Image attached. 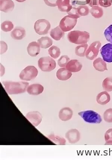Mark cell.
I'll list each match as a JSON object with an SVG mask.
<instances>
[{"mask_svg":"<svg viewBox=\"0 0 112 160\" xmlns=\"http://www.w3.org/2000/svg\"><path fill=\"white\" fill-rule=\"evenodd\" d=\"M6 91L9 94H18L26 92L29 83L25 82H13L5 81L3 82Z\"/></svg>","mask_w":112,"mask_h":160,"instance_id":"cell-1","label":"cell"},{"mask_svg":"<svg viewBox=\"0 0 112 160\" xmlns=\"http://www.w3.org/2000/svg\"><path fill=\"white\" fill-rule=\"evenodd\" d=\"M67 38L71 43L80 45L86 43L89 41L90 34L85 31H73L69 32Z\"/></svg>","mask_w":112,"mask_h":160,"instance_id":"cell-2","label":"cell"},{"mask_svg":"<svg viewBox=\"0 0 112 160\" xmlns=\"http://www.w3.org/2000/svg\"><path fill=\"white\" fill-rule=\"evenodd\" d=\"M78 18V17L75 15H67L62 19L60 22L59 26L64 32L69 31L76 26Z\"/></svg>","mask_w":112,"mask_h":160,"instance_id":"cell-3","label":"cell"},{"mask_svg":"<svg viewBox=\"0 0 112 160\" xmlns=\"http://www.w3.org/2000/svg\"><path fill=\"white\" fill-rule=\"evenodd\" d=\"M78 115L86 122L100 124L102 121L101 115L93 111L89 110L78 113Z\"/></svg>","mask_w":112,"mask_h":160,"instance_id":"cell-4","label":"cell"},{"mask_svg":"<svg viewBox=\"0 0 112 160\" xmlns=\"http://www.w3.org/2000/svg\"><path fill=\"white\" fill-rule=\"evenodd\" d=\"M38 67L42 71L50 72L55 69L56 67L55 61L50 57L40 58L38 62Z\"/></svg>","mask_w":112,"mask_h":160,"instance_id":"cell-5","label":"cell"},{"mask_svg":"<svg viewBox=\"0 0 112 160\" xmlns=\"http://www.w3.org/2000/svg\"><path fill=\"white\" fill-rule=\"evenodd\" d=\"M38 71L33 66H28L21 72L19 77L21 80L29 81L35 78L38 76Z\"/></svg>","mask_w":112,"mask_h":160,"instance_id":"cell-6","label":"cell"},{"mask_svg":"<svg viewBox=\"0 0 112 160\" xmlns=\"http://www.w3.org/2000/svg\"><path fill=\"white\" fill-rule=\"evenodd\" d=\"M50 28L51 24L49 21L45 19L38 20L34 24V30L37 33L40 35L47 34Z\"/></svg>","mask_w":112,"mask_h":160,"instance_id":"cell-7","label":"cell"},{"mask_svg":"<svg viewBox=\"0 0 112 160\" xmlns=\"http://www.w3.org/2000/svg\"><path fill=\"white\" fill-rule=\"evenodd\" d=\"M101 46V42L98 41L94 42L91 44L86 52V57L87 58L90 60H93L95 59L99 52Z\"/></svg>","mask_w":112,"mask_h":160,"instance_id":"cell-8","label":"cell"},{"mask_svg":"<svg viewBox=\"0 0 112 160\" xmlns=\"http://www.w3.org/2000/svg\"><path fill=\"white\" fill-rule=\"evenodd\" d=\"M104 60L108 62H112V44L108 43L104 45L100 51Z\"/></svg>","mask_w":112,"mask_h":160,"instance_id":"cell-9","label":"cell"},{"mask_svg":"<svg viewBox=\"0 0 112 160\" xmlns=\"http://www.w3.org/2000/svg\"><path fill=\"white\" fill-rule=\"evenodd\" d=\"M26 118L34 127L39 125L42 120V115L37 111L30 112L28 113Z\"/></svg>","mask_w":112,"mask_h":160,"instance_id":"cell-10","label":"cell"},{"mask_svg":"<svg viewBox=\"0 0 112 160\" xmlns=\"http://www.w3.org/2000/svg\"><path fill=\"white\" fill-rule=\"evenodd\" d=\"M65 137L69 143L74 144L79 141L80 138V134L79 131L76 129H71L65 134Z\"/></svg>","mask_w":112,"mask_h":160,"instance_id":"cell-11","label":"cell"},{"mask_svg":"<svg viewBox=\"0 0 112 160\" xmlns=\"http://www.w3.org/2000/svg\"><path fill=\"white\" fill-rule=\"evenodd\" d=\"M82 64L78 60H71L67 63L66 68L72 72H76L80 71L82 68Z\"/></svg>","mask_w":112,"mask_h":160,"instance_id":"cell-12","label":"cell"},{"mask_svg":"<svg viewBox=\"0 0 112 160\" xmlns=\"http://www.w3.org/2000/svg\"><path fill=\"white\" fill-rule=\"evenodd\" d=\"M40 47L39 44L37 42H31L29 44L27 48V51L30 56L36 57L40 52Z\"/></svg>","mask_w":112,"mask_h":160,"instance_id":"cell-13","label":"cell"},{"mask_svg":"<svg viewBox=\"0 0 112 160\" xmlns=\"http://www.w3.org/2000/svg\"><path fill=\"white\" fill-rule=\"evenodd\" d=\"M15 5L12 0H0V10L7 13L14 9Z\"/></svg>","mask_w":112,"mask_h":160,"instance_id":"cell-14","label":"cell"},{"mask_svg":"<svg viewBox=\"0 0 112 160\" xmlns=\"http://www.w3.org/2000/svg\"><path fill=\"white\" fill-rule=\"evenodd\" d=\"M26 32L24 28L20 27L15 28L11 32V36L13 39L21 40L26 36Z\"/></svg>","mask_w":112,"mask_h":160,"instance_id":"cell-15","label":"cell"},{"mask_svg":"<svg viewBox=\"0 0 112 160\" xmlns=\"http://www.w3.org/2000/svg\"><path fill=\"white\" fill-rule=\"evenodd\" d=\"M73 115V111L70 108L65 107L59 111V117L61 120L67 121L70 120Z\"/></svg>","mask_w":112,"mask_h":160,"instance_id":"cell-16","label":"cell"},{"mask_svg":"<svg viewBox=\"0 0 112 160\" xmlns=\"http://www.w3.org/2000/svg\"><path fill=\"white\" fill-rule=\"evenodd\" d=\"M44 88L40 84H35L31 85L27 88V92L32 95H38L43 91Z\"/></svg>","mask_w":112,"mask_h":160,"instance_id":"cell-17","label":"cell"},{"mask_svg":"<svg viewBox=\"0 0 112 160\" xmlns=\"http://www.w3.org/2000/svg\"><path fill=\"white\" fill-rule=\"evenodd\" d=\"M70 0H57V5L60 11L64 12H69L73 8L70 4Z\"/></svg>","mask_w":112,"mask_h":160,"instance_id":"cell-18","label":"cell"},{"mask_svg":"<svg viewBox=\"0 0 112 160\" xmlns=\"http://www.w3.org/2000/svg\"><path fill=\"white\" fill-rule=\"evenodd\" d=\"M110 100V96L106 91L100 92L96 97V101L98 103L102 105H105L109 103Z\"/></svg>","mask_w":112,"mask_h":160,"instance_id":"cell-19","label":"cell"},{"mask_svg":"<svg viewBox=\"0 0 112 160\" xmlns=\"http://www.w3.org/2000/svg\"><path fill=\"white\" fill-rule=\"evenodd\" d=\"M72 75V73L65 68H60L57 72V78L61 81H66L69 79Z\"/></svg>","mask_w":112,"mask_h":160,"instance_id":"cell-20","label":"cell"},{"mask_svg":"<svg viewBox=\"0 0 112 160\" xmlns=\"http://www.w3.org/2000/svg\"><path fill=\"white\" fill-rule=\"evenodd\" d=\"M93 65L96 70L100 72L107 70V63L101 58H98L94 61Z\"/></svg>","mask_w":112,"mask_h":160,"instance_id":"cell-21","label":"cell"},{"mask_svg":"<svg viewBox=\"0 0 112 160\" xmlns=\"http://www.w3.org/2000/svg\"><path fill=\"white\" fill-rule=\"evenodd\" d=\"M50 36L52 38L57 41L61 40V38L64 37V32H63L59 26L53 29L50 33Z\"/></svg>","mask_w":112,"mask_h":160,"instance_id":"cell-22","label":"cell"},{"mask_svg":"<svg viewBox=\"0 0 112 160\" xmlns=\"http://www.w3.org/2000/svg\"><path fill=\"white\" fill-rule=\"evenodd\" d=\"M38 42L40 48L43 49H47L51 46L53 43V40L48 37H42L38 40Z\"/></svg>","mask_w":112,"mask_h":160,"instance_id":"cell-23","label":"cell"},{"mask_svg":"<svg viewBox=\"0 0 112 160\" xmlns=\"http://www.w3.org/2000/svg\"><path fill=\"white\" fill-rule=\"evenodd\" d=\"M88 46V45L86 43L83 44L82 45L77 46L75 48V54L79 57H84L86 56V52Z\"/></svg>","mask_w":112,"mask_h":160,"instance_id":"cell-24","label":"cell"},{"mask_svg":"<svg viewBox=\"0 0 112 160\" xmlns=\"http://www.w3.org/2000/svg\"><path fill=\"white\" fill-rule=\"evenodd\" d=\"M90 12L92 16L96 18H101L104 14L103 9L98 6H94L92 7Z\"/></svg>","mask_w":112,"mask_h":160,"instance_id":"cell-25","label":"cell"},{"mask_svg":"<svg viewBox=\"0 0 112 160\" xmlns=\"http://www.w3.org/2000/svg\"><path fill=\"white\" fill-rule=\"evenodd\" d=\"M76 15L79 18L81 16H87L89 13V9L88 6L81 5L76 8Z\"/></svg>","mask_w":112,"mask_h":160,"instance_id":"cell-26","label":"cell"},{"mask_svg":"<svg viewBox=\"0 0 112 160\" xmlns=\"http://www.w3.org/2000/svg\"><path fill=\"white\" fill-rule=\"evenodd\" d=\"M51 141L54 143L59 145H65L66 144V140L64 138L59 137V136L51 134L48 137Z\"/></svg>","mask_w":112,"mask_h":160,"instance_id":"cell-27","label":"cell"},{"mask_svg":"<svg viewBox=\"0 0 112 160\" xmlns=\"http://www.w3.org/2000/svg\"><path fill=\"white\" fill-rule=\"evenodd\" d=\"M103 89L106 92L112 91V78L109 77L106 78L102 82Z\"/></svg>","mask_w":112,"mask_h":160,"instance_id":"cell-28","label":"cell"},{"mask_svg":"<svg viewBox=\"0 0 112 160\" xmlns=\"http://www.w3.org/2000/svg\"><path fill=\"white\" fill-rule=\"evenodd\" d=\"M48 53L52 58L57 59L60 55L61 51L57 46H53L48 50Z\"/></svg>","mask_w":112,"mask_h":160,"instance_id":"cell-29","label":"cell"},{"mask_svg":"<svg viewBox=\"0 0 112 160\" xmlns=\"http://www.w3.org/2000/svg\"><path fill=\"white\" fill-rule=\"evenodd\" d=\"M13 28V23L10 21H6L2 23L1 28L3 31L7 32H10Z\"/></svg>","mask_w":112,"mask_h":160,"instance_id":"cell-30","label":"cell"},{"mask_svg":"<svg viewBox=\"0 0 112 160\" xmlns=\"http://www.w3.org/2000/svg\"><path fill=\"white\" fill-rule=\"evenodd\" d=\"M70 61V58L67 55H63L61 56L58 60V64L61 67H64Z\"/></svg>","mask_w":112,"mask_h":160,"instance_id":"cell-31","label":"cell"},{"mask_svg":"<svg viewBox=\"0 0 112 160\" xmlns=\"http://www.w3.org/2000/svg\"><path fill=\"white\" fill-rule=\"evenodd\" d=\"M105 145H112V128L109 129L105 134Z\"/></svg>","mask_w":112,"mask_h":160,"instance_id":"cell-32","label":"cell"},{"mask_svg":"<svg viewBox=\"0 0 112 160\" xmlns=\"http://www.w3.org/2000/svg\"><path fill=\"white\" fill-rule=\"evenodd\" d=\"M104 34L107 41L112 44V24L106 29Z\"/></svg>","mask_w":112,"mask_h":160,"instance_id":"cell-33","label":"cell"},{"mask_svg":"<svg viewBox=\"0 0 112 160\" xmlns=\"http://www.w3.org/2000/svg\"><path fill=\"white\" fill-rule=\"evenodd\" d=\"M104 121L108 123H112V109L109 108L105 111L104 113Z\"/></svg>","mask_w":112,"mask_h":160,"instance_id":"cell-34","label":"cell"},{"mask_svg":"<svg viewBox=\"0 0 112 160\" xmlns=\"http://www.w3.org/2000/svg\"><path fill=\"white\" fill-rule=\"evenodd\" d=\"M111 0H99V4L102 7L107 8L111 5Z\"/></svg>","mask_w":112,"mask_h":160,"instance_id":"cell-35","label":"cell"},{"mask_svg":"<svg viewBox=\"0 0 112 160\" xmlns=\"http://www.w3.org/2000/svg\"><path fill=\"white\" fill-rule=\"evenodd\" d=\"M46 5L51 7L57 6V0H44Z\"/></svg>","mask_w":112,"mask_h":160,"instance_id":"cell-36","label":"cell"},{"mask_svg":"<svg viewBox=\"0 0 112 160\" xmlns=\"http://www.w3.org/2000/svg\"><path fill=\"white\" fill-rule=\"evenodd\" d=\"M86 4L91 7L99 5V0H86Z\"/></svg>","mask_w":112,"mask_h":160,"instance_id":"cell-37","label":"cell"},{"mask_svg":"<svg viewBox=\"0 0 112 160\" xmlns=\"http://www.w3.org/2000/svg\"><path fill=\"white\" fill-rule=\"evenodd\" d=\"M8 49V46L4 42H1V54H3L6 52Z\"/></svg>","mask_w":112,"mask_h":160,"instance_id":"cell-38","label":"cell"},{"mask_svg":"<svg viewBox=\"0 0 112 160\" xmlns=\"http://www.w3.org/2000/svg\"><path fill=\"white\" fill-rule=\"evenodd\" d=\"M17 2H24L26 0H15Z\"/></svg>","mask_w":112,"mask_h":160,"instance_id":"cell-39","label":"cell"}]
</instances>
